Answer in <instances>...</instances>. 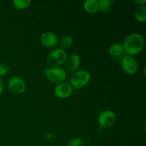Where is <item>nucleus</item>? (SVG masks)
Masks as SVG:
<instances>
[{
  "label": "nucleus",
  "instance_id": "f257e3e1",
  "mask_svg": "<svg viewBox=\"0 0 146 146\" xmlns=\"http://www.w3.org/2000/svg\"><path fill=\"white\" fill-rule=\"evenodd\" d=\"M145 39L143 35L138 33H132L129 34L124 40L123 44L124 52L130 56L137 55L143 48Z\"/></svg>",
  "mask_w": 146,
  "mask_h": 146
},
{
  "label": "nucleus",
  "instance_id": "f03ea898",
  "mask_svg": "<svg viewBox=\"0 0 146 146\" xmlns=\"http://www.w3.org/2000/svg\"><path fill=\"white\" fill-rule=\"evenodd\" d=\"M91 80V74L86 70H78L70 77V85L72 88L81 89L87 85Z\"/></svg>",
  "mask_w": 146,
  "mask_h": 146
},
{
  "label": "nucleus",
  "instance_id": "7ed1b4c3",
  "mask_svg": "<svg viewBox=\"0 0 146 146\" xmlns=\"http://www.w3.org/2000/svg\"><path fill=\"white\" fill-rule=\"evenodd\" d=\"M67 58V54L65 50L57 48L53 50L46 58V63L51 68L60 67L65 63Z\"/></svg>",
  "mask_w": 146,
  "mask_h": 146
},
{
  "label": "nucleus",
  "instance_id": "20e7f679",
  "mask_svg": "<svg viewBox=\"0 0 146 146\" xmlns=\"http://www.w3.org/2000/svg\"><path fill=\"white\" fill-rule=\"evenodd\" d=\"M44 72L48 81L56 85L65 82L67 78L66 71L61 66L47 68L44 70Z\"/></svg>",
  "mask_w": 146,
  "mask_h": 146
},
{
  "label": "nucleus",
  "instance_id": "39448f33",
  "mask_svg": "<svg viewBox=\"0 0 146 146\" xmlns=\"http://www.w3.org/2000/svg\"><path fill=\"white\" fill-rule=\"evenodd\" d=\"M121 64L123 71L130 75L135 74L138 69V61L135 57L132 56L127 55V54L122 56Z\"/></svg>",
  "mask_w": 146,
  "mask_h": 146
},
{
  "label": "nucleus",
  "instance_id": "423d86ee",
  "mask_svg": "<svg viewBox=\"0 0 146 146\" xmlns=\"http://www.w3.org/2000/svg\"><path fill=\"white\" fill-rule=\"evenodd\" d=\"M115 114L111 110H106L100 113L97 122L101 128H108L113 126L115 122Z\"/></svg>",
  "mask_w": 146,
  "mask_h": 146
},
{
  "label": "nucleus",
  "instance_id": "0eeeda50",
  "mask_svg": "<svg viewBox=\"0 0 146 146\" xmlns=\"http://www.w3.org/2000/svg\"><path fill=\"white\" fill-rule=\"evenodd\" d=\"M7 86L11 93L21 94L25 91L27 85L24 80L19 76H13L8 81Z\"/></svg>",
  "mask_w": 146,
  "mask_h": 146
},
{
  "label": "nucleus",
  "instance_id": "6e6552de",
  "mask_svg": "<svg viewBox=\"0 0 146 146\" xmlns=\"http://www.w3.org/2000/svg\"><path fill=\"white\" fill-rule=\"evenodd\" d=\"M73 88L69 83L63 82L57 84L54 88V94L58 98H67L72 94Z\"/></svg>",
  "mask_w": 146,
  "mask_h": 146
},
{
  "label": "nucleus",
  "instance_id": "1a4fd4ad",
  "mask_svg": "<svg viewBox=\"0 0 146 146\" xmlns=\"http://www.w3.org/2000/svg\"><path fill=\"white\" fill-rule=\"evenodd\" d=\"M41 44L47 48H54L58 44V38L56 34L51 31H45L40 37Z\"/></svg>",
  "mask_w": 146,
  "mask_h": 146
},
{
  "label": "nucleus",
  "instance_id": "9d476101",
  "mask_svg": "<svg viewBox=\"0 0 146 146\" xmlns=\"http://www.w3.org/2000/svg\"><path fill=\"white\" fill-rule=\"evenodd\" d=\"M81 57L77 54H73L67 57L64 63V69L69 72H75L81 65Z\"/></svg>",
  "mask_w": 146,
  "mask_h": 146
},
{
  "label": "nucleus",
  "instance_id": "9b49d317",
  "mask_svg": "<svg viewBox=\"0 0 146 146\" xmlns=\"http://www.w3.org/2000/svg\"><path fill=\"white\" fill-rule=\"evenodd\" d=\"M108 53H109L110 56L113 58L121 56L124 53L123 44H120V43H114V44H111L108 48Z\"/></svg>",
  "mask_w": 146,
  "mask_h": 146
},
{
  "label": "nucleus",
  "instance_id": "f8f14e48",
  "mask_svg": "<svg viewBox=\"0 0 146 146\" xmlns=\"http://www.w3.org/2000/svg\"><path fill=\"white\" fill-rule=\"evenodd\" d=\"M84 9L89 14H94L98 11V1L97 0H87L84 3Z\"/></svg>",
  "mask_w": 146,
  "mask_h": 146
},
{
  "label": "nucleus",
  "instance_id": "ddd939ff",
  "mask_svg": "<svg viewBox=\"0 0 146 146\" xmlns=\"http://www.w3.org/2000/svg\"><path fill=\"white\" fill-rule=\"evenodd\" d=\"M135 18L140 23L146 21V7L145 5L138 6L135 11Z\"/></svg>",
  "mask_w": 146,
  "mask_h": 146
},
{
  "label": "nucleus",
  "instance_id": "4468645a",
  "mask_svg": "<svg viewBox=\"0 0 146 146\" xmlns=\"http://www.w3.org/2000/svg\"><path fill=\"white\" fill-rule=\"evenodd\" d=\"M98 1V11L101 13L106 14L108 13L111 9V0H99Z\"/></svg>",
  "mask_w": 146,
  "mask_h": 146
},
{
  "label": "nucleus",
  "instance_id": "2eb2a0df",
  "mask_svg": "<svg viewBox=\"0 0 146 146\" xmlns=\"http://www.w3.org/2000/svg\"><path fill=\"white\" fill-rule=\"evenodd\" d=\"M73 43H74V39H73L72 36L66 35L61 37V40L59 41V45L61 46V48L64 50L66 48H70L72 46Z\"/></svg>",
  "mask_w": 146,
  "mask_h": 146
},
{
  "label": "nucleus",
  "instance_id": "dca6fc26",
  "mask_svg": "<svg viewBox=\"0 0 146 146\" xmlns=\"http://www.w3.org/2000/svg\"><path fill=\"white\" fill-rule=\"evenodd\" d=\"M13 6L17 9H24L27 8L31 4L30 0H14L12 1Z\"/></svg>",
  "mask_w": 146,
  "mask_h": 146
},
{
  "label": "nucleus",
  "instance_id": "f3484780",
  "mask_svg": "<svg viewBox=\"0 0 146 146\" xmlns=\"http://www.w3.org/2000/svg\"><path fill=\"white\" fill-rule=\"evenodd\" d=\"M83 145H84V141L81 138H74L68 141L67 146H83Z\"/></svg>",
  "mask_w": 146,
  "mask_h": 146
},
{
  "label": "nucleus",
  "instance_id": "a211bd4d",
  "mask_svg": "<svg viewBox=\"0 0 146 146\" xmlns=\"http://www.w3.org/2000/svg\"><path fill=\"white\" fill-rule=\"evenodd\" d=\"M9 71L8 65L5 63L0 62V78L7 75Z\"/></svg>",
  "mask_w": 146,
  "mask_h": 146
},
{
  "label": "nucleus",
  "instance_id": "6ab92c4d",
  "mask_svg": "<svg viewBox=\"0 0 146 146\" xmlns=\"http://www.w3.org/2000/svg\"><path fill=\"white\" fill-rule=\"evenodd\" d=\"M133 2L136 4H138L139 6L145 5V4L146 3V0H133Z\"/></svg>",
  "mask_w": 146,
  "mask_h": 146
},
{
  "label": "nucleus",
  "instance_id": "aec40b11",
  "mask_svg": "<svg viewBox=\"0 0 146 146\" xmlns=\"http://www.w3.org/2000/svg\"><path fill=\"white\" fill-rule=\"evenodd\" d=\"M4 89V81H3V80L1 79V78H0V95L2 94Z\"/></svg>",
  "mask_w": 146,
  "mask_h": 146
}]
</instances>
